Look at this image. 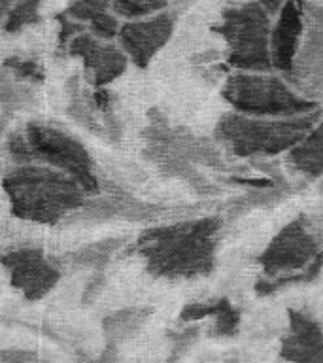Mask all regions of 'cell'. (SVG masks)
<instances>
[{"label":"cell","mask_w":323,"mask_h":363,"mask_svg":"<svg viewBox=\"0 0 323 363\" xmlns=\"http://www.w3.org/2000/svg\"><path fill=\"white\" fill-rule=\"evenodd\" d=\"M259 263L266 274L265 282L259 284V291L263 294L285 284L316 277L323 263V252L310 221L297 218L288 223L263 250Z\"/></svg>","instance_id":"8992f818"},{"label":"cell","mask_w":323,"mask_h":363,"mask_svg":"<svg viewBox=\"0 0 323 363\" xmlns=\"http://www.w3.org/2000/svg\"><path fill=\"white\" fill-rule=\"evenodd\" d=\"M300 95L323 104V6L305 0V34L283 76Z\"/></svg>","instance_id":"ba28073f"},{"label":"cell","mask_w":323,"mask_h":363,"mask_svg":"<svg viewBox=\"0 0 323 363\" xmlns=\"http://www.w3.org/2000/svg\"><path fill=\"white\" fill-rule=\"evenodd\" d=\"M67 51L84 65L85 82L91 87H106L123 76L129 67V57L119 48V44L104 42L85 30L68 42Z\"/></svg>","instance_id":"30bf717a"},{"label":"cell","mask_w":323,"mask_h":363,"mask_svg":"<svg viewBox=\"0 0 323 363\" xmlns=\"http://www.w3.org/2000/svg\"><path fill=\"white\" fill-rule=\"evenodd\" d=\"M112 10V4L110 0H70L67 6L68 17H72L76 21L84 23V25H89L95 17L102 16L104 11Z\"/></svg>","instance_id":"44dd1931"},{"label":"cell","mask_w":323,"mask_h":363,"mask_svg":"<svg viewBox=\"0 0 323 363\" xmlns=\"http://www.w3.org/2000/svg\"><path fill=\"white\" fill-rule=\"evenodd\" d=\"M40 8H42V0H17L2 27L4 33L17 34L27 27L36 25L40 21Z\"/></svg>","instance_id":"d6986e66"},{"label":"cell","mask_w":323,"mask_h":363,"mask_svg":"<svg viewBox=\"0 0 323 363\" xmlns=\"http://www.w3.org/2000/svg\"><path fill=\"white\" fill-rule=\"evenodd\" d=\"M6 152H8L11 163L16 164V167L38 163V157H36L33 144L28 140L27 133H19L17 130V133L8 136V140H6Z\"/></svg>","instance_id":"7402d4cb"},{"label":"cell","mask_w":323,"mask_h":363,"mask_svg":"<svg viewBox=\"0 0 323 363\" xmlns=\"http://www.w3.org/2000/svg\"><path fill=\"white\" fill-rule=\"evenodd\" d=\"M25 133L36 152L38 163L50 164L53 169H59L68 176H72L87 197L98 195L102 191V182L96 176L95 161L78 138L68 135L67 130L38 123V121L28 123Z\"/></svg>","instance_id":"52a82bcc"},{"label":"cell","mask_w":323,"mask_h":363,"mask_svg":"<svg viewBox=\"0 0 323 363\" xmlns=\"http://www.w3.org/2000/svg\"><path fill=\"white\" fill-rule=\"evenodd\" d=\"M17 0H0V28L4 27L6 19L10 16L11 8L16 6Z\"/></svg>","instance_id":"f1b7e54d"},{"label":"cell","mask_w":323,"mask_h":363,"mask_svg":"<svg viewBox=\"0 0 323 363\" xmlns=\"http://www.w3.org/2000/svg\"><path fill=\"white\" fill-rule=\"evenodd\" d=\"M305 34V0H288L276 13L271 30L272 68L285 76Z\"/></svg>","instance_id":"7c38bea8"},{"label":"cell","mask_w":323,"mask_h":363,"mask_svg":"<svg viewBox=\"0 0 323 363\" xmlns=\"http://www.w3.org/2000/svg\"><path fill=\"white\" fill-rule=\"evenodd\" d=\"M104 284H106L104 274H102V272H95V274L87 280V284H85L84 294H81V303H84V305H91V303L102 294Z\"/></svg>","instance_id":"484cf974"},{"label":"cell","mask_w":323,"mask_h":363,"mask_svg":"<svg viewBox=\"0 0 323 363\" xmlns=\"http://www.w3.org/2000/svg\"><path fill=\"white\" fill-rule=\"evenodd\" d=\"M112 11L119 19L135 21L166 10L169 0H110Z\"/></svg>","instance_id":"ac0fdd59"},{"label":"cell","mask_w":323,"mask_h":363,"mask_svg":"<svg viewBox=\"0 0 323 363\" xmlns=\"http://www.w3.org/2000/svg\"><path fill=\"white\" fill-rule=\"evenodd\" d=\"M36 104V95L30 84L19 82L6 68H0V106L8 112H19Z\"/></svg>","instance_id":"e0dca14e"},{"label":"cell","mask_w":323,"mask_h":363,"mask_svg":"<svg viewBox=\"0 0 323 363\" xmlns=\"http://www.w3.org/2000/svg\"><path fill=\"white\" fill-rule=\"evenodd\" d=\"M0 265L10 272L11 288L21 291L28 303L44 299L61 280V267L38 246H23L0 255Z\"/></svg>","instance_id":"9c48e42d"},{"label":"cell","mask_w":323,"mask_h":363,"mask_svg":"<svg viewBox=\"0 0 323 363\" xmlns=\"http://www.w3.org/2000/svg\"><path fill=\"white\" fill-rule=\"evenodd\" d=\"M0 362L2 363H42L34 352L19 350V348H6L0 350Z\"/></svg>","instance_id":"4316f807"},{"label":"cell","mask_w":323,"mask_h":363,"mask_svg":"<svg viewBox=\"0 0 323 363\" xmlns=\"http://www.w3.org/2000/svg\"><path fill=\"white\" fill-rule=\"evenodd\" d=\"M323 106L314 112L265 118L227 112L215 125V142L238 157H272L299 144L322 118Z\"/></svg>","instance_id":"3957f363"},{"label":"cell","mask_w":323,"mask_h":363,"mask_svg":"<svg viewBox=\"0 0 323 363\" xmlns=\"http://www.w3.org/2000/svg\"><path fill=\"white\" fill-rule=\"evenodd\" d=\"M221 96L234 112L265 118H289L314 112L319 102L306 99L280 74L234 72L225 79Z\"/></svg>","instance_id":"277c9868"},{"label":"cell","mask_w":323,"mask_h":363,"mask_svg":"<svg viewBox=\"0 0 323 363\" xmlns=\"http://www.w3.org/2000/svg\"><path fill=\"white\" fill-rule=\"evenodd\" d=\"M57 21H59V36H57V38H59V44H61L62 48H67L70 40L76 38L78 34L87 30V25L76 21L72 17H68L64 11H62V13H57Z\"/></svg>","instance_id":"cb8c5ba5"},{"label":"cell","mask_w":323,"mask_h":363,"mask_svg":"<svg viewBox=\"0 0 323 363\" xmlns=\"http://www.w3.org/2000/svg\"><path fill=\"white\" fill-rule=\"evenodd\" d=\"M261 6L265 8L272 17H276V13L283 8V4L288 2V0H259Z\"/></svg>","instance_id":"83f0119b"},{"label":"cell","mask_w":323,"mask_h":363,"mask_svg":"<svg viewBox=\"0 0 323 363\" xmlns=\"http://www.w3.org/2000/svg\"><path fill=\"white\" fill-rule=\"evenodd\" d=\"M174 27V16L166 10L135 21H125L119 28L118 44L130 62H135L138 68H146L153 57L169 44Z\"/></svg>","instance_id":"8fae6325"},{"label":"cell","mask_w":323,"mask_h":363,"mask_svg":"<svg viewBox=\"0 0 323 363\" xmlns=\"http://www.w3.org/2000/svg\"><path fill=\"white\" fill-rule=\"evenodd\" d=\"M220 227L217 218L152 227L138 237L135 250L144 257L147 272L153 277L178 280L208 274L214 267Z\"/></svg>","instance_id":"6da1fadb"},{"label":"cell","mask_w":323,"mask_h":363,"mask_svg":"<svg viewBox=\"0 0 323 363\" xmlns=\"http://www.w3.org/2000/svg\"><path fill=\"white\" fill-rule=\"evenodd\" d=\"M227 44V65L237 72H272V16L261 2L227 8L214 27Z\"/></svg>","instance_id":"5b68a950"},{"label":"cell","mask_w":323,"mask_h":363,"mask_svg":"<svg viewBox=\"0 0 323 363\" xmlns=\"http://www.w3.org/2000/svg\"><path fill=\"white\" fill-rule=\"evenodd\" d=\"M288 161L308 178L323 174V112L308 135L288 152Z\"/></svg>","instance_id":"5bb4252c"},{"label":"cell","mask_w":323,"mask_h":363,"mask_svg":"<svg viewBox=\"0 0 323 363\" xmlns=\"http://www.w3.org/2000/svg\"><path fill=\"white\" fill-rule=\"evenodd\" d=\"M102 136H106L108 140L113 142V144L121 142V136H123V123H121V119L115 116V112L102 113Z\"/></svg>","instance_id":"d4e9b609"},{"label":"cell","mask_w":323,"mask_h":363,"mask_svg":"<svg viewBox=\"0 0 323 363\" xmlns=\"http://www.w3.org/2000/svg\"><path fill=\"white\" fill-rule=\"evenodd\" d=\"M11 214L23 221L55 225L85 203V191L72 176L50 164L13 167L2 178Z\"/></svg>","instance_id":"7a4b0ae2"},{"label":"cell","mask_w":323,"mask_h":363,"mask_svg":"<svg viewBox=\"0 0 323 363\" xmlns=\"http://www.w3.org/2000/svg\"><path fill=\"white\" fill-rule=\"evenodd\" d=\"M2 68H6L8 72L13 74L19 82H25V84L38 85L44 84L45 72L44 68L40 67L38 61L34 59H25V57H8L2 62Z\"/></svg>","instance_id":"ffe728a7"},{"label":"cell","mask_w":323,"mask_h":363,"mask_svg":"<svg viewBox=\"0 0 323 363\" xmlns=\"http://www.w3.org/2000/svg\"><path fill=\"white\" fill-rule=\"evenodd\" d=\"M121 25H123V23L119 21V17L110 10V11H104L102 16L95 17V19L87 25V30H89L93 36H96L98 40L113 42V40H118Z\"/></svg>","instance_id":"603a6c76"},{"label":"cell","mask_w":323,"mask_h":363,"mask_svg":"<svg viewBox=\"0 0 323 363\" xmlns=\"http://www.w3.org/2000/svg\"><path fill=\"white\" fill-rule=\"evenodd\" d=\"M121 244H123L121 238H106V240L87 244L70 255V263L76 269H89V271L102 272L113 257V254L121 248Z\"/></svg>","instance_id":"2e32d148"},{"label":"cell","mask_w":323,"mask_h":363,"mask_svg":"<svg viewBox=\"0 0 323 363\" xmlns=\"http://www.w3.org/2000/svg\"><path fill=\"white\" fill-rule=\"evenodd\" d=\"M147 320V311L144 308H123L104 318L102 331L112 345L123 342V340L135 337L136 331L144 325Z\"/></svg>","instance_id":"9a60e30c"},{"label":"cell","mask_w":323,"mask_h":363,"mask_svg":"<svg viewBox=\"0 0 323 363\" xmlns=\"http://www.w3.org/2000/svg\"><path fill=\"white\" fill-rule=\"evenodd\" d=\"M280 354L291 363H323L322 323L306 312H289V331Z\"/></svg>","instance_id":"4fadbf2b"}]
</instances>
